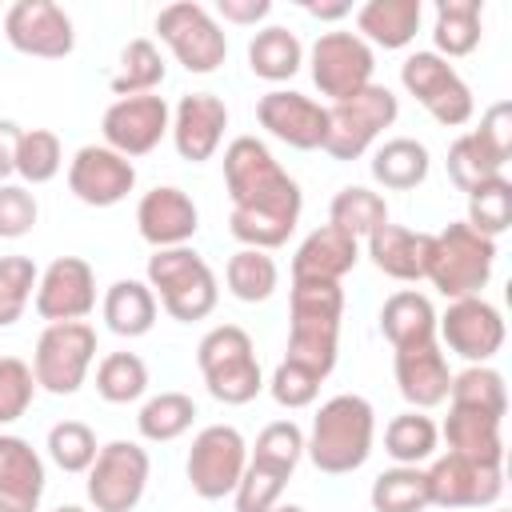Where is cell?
I'll list each match as a JSON object with an SVG mask.
<instances>
[{
    "label": "cell",
    "mask_w": 512,
    "mask_h": 512,
    "mask_svg": "<svg viewBox=\"0 0 512 512\" xmlns=\"http://www.w3.org/2000/svg\"><path fill=\"white\" fill-rule=\"evenodd\" d=\"M220 164H224V192L232 200L228 212L232 240H240V248H260V252L288 244L304 212V192L296 176L280 168V160L260 136L228 140Z\"/></svg>",
    "instance_id": "obj_1"
},
{
    "label": "cell",
    "mask_w": 512,
    "mask_h": 512,
    "mask_svg": "<svg viewBox=\"0 0 512 512\" xmlns=\"http://www.w3.org/2000/svg\"><path fill=\"white\" fill-rule=\"evenodd\" d=\"M344 288L332 280H292L288 292V348L284 360L328 380L340 356Z\"/></svg>",
    "instance_id": "obj_2"
},
{
    "label": "cell",
    "mask_w": 512,
    "mask_h": 512,
    "mask_svg": "<svg viewBox=\"0 0 512 512\" xmlns=\"http://www.w3.org/2000/svg\"><path fill=\"white\" fill-rule=\"evenodd\" d=\"M376 444V408L360 392H340L324 400L304 432V456L324 476H348L368 464Z\"/></svg>",
    "instance_id": "obj_3"
},
{
    "label": "cell",
    "mask_w": 512,
    "mask_h": 512,
    "mask_svg": "<svg viewBox=\"0 0 512 512\" xmlns=\"http://www.w3.org/2000/svg\"><path fill=\"white\" fill-rule=\"evenodd\" d=\"M144 284L152 288L160 308L180 324H196V320L212 316L216 300H220V280H216V272L208 268V260L192 244L156 248L148 256Z\"/></svg>",
    "instance_id": "obj_4"
},
{
    "label": "cell",
    "mask_w": 512,
    "mask_h": 512,
    "mask_svg": "<svg viewBox=\"0 0 512 512\" xmlns=\"http://www.w3.org/2000/svg\"><path fill=\"white\" fill-rule=\"evenodd\" d=\"M196 368L212 400L240 408L264 392V372L256 360V344L240 324H216L196 344Z\"/></svg>",
    "instance_id": "obj_5"
},
{
    "label": "cell",
    "mask_w": 512,
    "mask_h": 512,
    "mask_svg": "<svg viewBox=\"0 0 512 512\" xmlns=\"http://www.w3.org/2000/svg\"><path fill=\"white\" fill-rule=\"evenodd\" d=\"M496 268V240L480 236L464 220L444 224L432 232V256H428V284L444 300H464V296H484L488 280Z\"/></svg>",
    "instance_id": "obj_6"
},
{
    "label": "cell",
    "mask_w": 512,
    "mask_h": 512,
    "mask_svg": "<svg viewBox=\"0 0 512 512\" xmlns=\"http://www.w3.org/2000/svg\"><path fill=\"white\" fill-rule=\"evenodd\" d=\"M324 112H328L324 152H328L332 160L348 164V160H360V156L380 140V132L396 124L400 100H396L392 88H384V84L372 80L368 88H360V92L348 96V100L328 104Z\"/></svg>",
    "instance_id": "obj_7"
},
{
    "label": "cell",
    "mask_w": 512,
    "mask_h": 512,
    "mask_svg": "<svg viewBox=\"0 0 512 512\" xmlns=\"http://www.w3.org/2000/svg\"><path fill=\"white\" fill-rule=\"evenodd\" d=\"M156 36L168 44L176 64L192 76H212L228 60V36L220 20L196 0L164 4L156 12Z\"/></svg>",
    "instance_id": "obj_8"
},
{
    "label": "cell",
    "mask_w": 512,
    "mask_h": 512,
    "mask_svg": "<svg viewBox=\"0 0 512 512\" xmlns=\"http://www.w3.org/2000/svg\"><path fill=\"white\" fill-rule=\"evenodd\" d=\"M400 84H404V92H408L440 128H464V124L476 116L472 88H468L464 76H460L444 56H436L432 48H420V52H408V56H404V64H400Z\"/></svg>",
    "instance_id": "obj_9"
},
{
    "label": "cell",
    "mask_w": 512,
    "mask_h": 512,
    "mask_svg": "<svg viewBox=\"0 0 512 512\" xmlns=\"http://www.w3.org/2000/svg\"><path fill=\"white\" fill-rule=\"evenodd\" d=\"M96 360V328L88 320H60L44 324L32 348V376L36 388L52 396H72L88 380V368Z\"/></svg>",
    "instance_id": "obj_10"
},
{
    "label": "cell",
    "mask_w": 512,
    "mask_h": 512,
    "mask_svg": "<svg viewBox=\"0 0 512 512\" xmlns=\"http://www.w3.org/2000/svg\"><path fill=\"white\" fill-rule=\"evenodd\" d=\"M84 476H88L84 492L96 512H132L144 500L152 460H148V448H140L136 440H108L100 444Z\"/></svg>",
    "instance_id": "obj_11"
},
{
    "label": "cell",
    "mask_w": 512,
    "mask_h": 512,
    "mask_svg": "<svg viewBox=\"0 0 512 512\" xmlns=\"http://www.w3.org/2000/svg\"><path fill=\"white\" fill-rule=\"evenodd\" d=\"M248 464V440L236 424H204L192 436L184 476L200 500H224L236 492Z\"/></svg>",
    "instance_id": "obj_12"
},
{
    "label": "cell",
    "mask_w": 512,
    "mask_h": 512,
    "mask_svg": "<svg viewBox=\"0 0 512 512\" xmlns=\"http://www.w3.org/2000/svg\"><path fill=\"white\" fill-rule=\"evenodd\" d=\"M308 72H312V84L320 88V96H328L336 104V100H348V96H356L360 88L372 84L376 52L356 32L332 28V32H320L312 40Z\"/></svg>",
    "instance_id": "obj_13"
},
{
    "label": "cell",
    "mask_w": 512,
    "mask_h": 512,
    "mask_svg": "<svg viewBox=\"0 0 512 512\" xmlns=\"http://www.w3.org/2000/svg\"><path fill=\"white\" fill-rule=\"evenodd\" d=\"M436 340L468 364H488L504 348V316L484 296L448 300V308L436 312Z\"/></svg>",
    "instance_id": "obj_14"
},
{
    "label": "cell",
    "mask_w": 512,
    "mask_h": 512,
    "mask_svg": "<svg viewBox=\"0 0 512 512\" xmlns=\"http://www.w3.org/2000/svg\"><path fill=\"white\" fill-rule=\"evenodd\" d=\"M172 128V108L164 96L148 92V96H120L104 108L100 116V136L112 152L136 160L160 148V140Z\"/></svg>",
    "instance_id": "obj_15"
},
{
    "label": "cell",
    "mask_w": 512,
    "mask_h": 512,
    "mask_svg": "<svg viewBox=\"0 0 512 512\" xmlns=\"http://www.w3.org/2000/svg\"><path fill=\"white\" fill-rule=\"evenodd\" d=\"M4 40L20 56L36 60H64L76 48V24L72 16L52 0H16L4 12Z\"/></svg>",
    "instance_id": "obj_16"
},
{
    "label": "cell",
    "mask_w": 512,
    "mask_h": 512,
    "mask_svg": "<svg viewBox=\"0 0 512 512\" xmlns=\"http://www.w3.org/2000/svg\"><path fill=\"white\" fill-rule=\"evenodd\" d=\"M424 480H428V500L432 508H492L504 492V468L496 464H476V460H464V456H436L428 468H424Z\"/></svg>",
    "instance_id": "obj_17"
},
{
    "label": "cell",
    "mask_w": 512,
    "mask_h": 512,
    "mask_svg": "<svg viewBox=\"0 0 512 512\" xmlns=\"http://www.w3.org/2000/svg\"><path fill=\"white\" fill-rule=\"evenodd\" d=\"M136 188V164L108 144H84L68 160V192L88 208H116Z\"/></svg>",
    "instance_id": "obj_18"
},
{
    "label": "cell",
    "mask_w": 512,
    "mask_h": 512,
    "mask_svg": "<svg viewBox=\"0 0 512 512\" xmlns=\"http://www.w3.org/2000/svg\"><path fill=\"white\" fill-rule=\"evenodd\" d=\"M256 124L272 140H280L296 152H316V148H324L328 112H324V104H316L312 96H304L296 88H272L256 100Z\"/></svg>",
    "instance_id": "obj_19"
},
{
    "label": "cell",
    "mask_w": 512,
    "mask_h": 512,
    "mask_svg": "<svg viewBox=\"0 0 512 512\" xmlns=\"http://www.w3.org/2000/svg\"><path fill=\"white\" fill-rule=\"evenodd\" d=\"M32 308L40 320H84L96 308V272L84 256H56L32 292Z\"/></svg>",
    "instance_id": "obj_20"
},
{
    "label": "cell",
    "mask_w": 512,
    "mask_h": 512,
    "mask_svg": "<svg viewBox=\"0 0 512 512\" xmlns=\"http://www.w3.org/2000/svg\"><path fill=\"white\" fill-rule=\"evenodd\" d=\"M228 128V104L216 92H184L172 108V148L188 164H204L220 152Z\"/></svg>",
    "instance_id": "obj_21"
},
{
    "label": "cell",
    "mask_w": 512,
    "mask_h": 512,
    "mask_svg": "<svg viewBox=\"0 0 512 512\" xmlns=\"http://www.w3.org/2000/svg\"><path fill=\"white\" fill-rule=\"evenodd\" d=\"M136 232L144 244L156 248H180L200 232V208L196 200L176 184H156L136 204Z\"/></svg>",
    "instance_id": "obj_22"
},
{
    "label": "cell",
    "mask_w": 512,
    "mask_h": 512,
    "mask_svg": "<svg viewBox=\"0 0 512 512\" xmlns=\"http://www.w3.org/2000/svg\"><path fill=\"white\" fill-rule=\"evenodd\" d=\"M392 372H396L400 396L416 412H428V408L448 400L452 368H448V356H444L440 340H420V344L392 348Z\"/></svg>",
    "instance_id": "obj_23"
},
{
    "label": "cell",
    "mask_w": 512,
    "mask_h": 512,
    "mask_svg": "<svg viewBox=\"0 0 512 512\" xmlns=\"http://www.w3.org/2000/svg\"><path fill=\"white\" fill-rule=\"evenodd\" d=\"M44 488L48 472L32 440L0 432V512H40Z\"/></svg>",
    "instance_id": "obj_24"
},
{
    "label": "cell",
    "mask_w": 512,
    "mask_h": 512,
    "mask_svg": "<svg viewBox=\"0 0 512 512\" xmlns=\"http://www.w3.org/2000/svg\"><path fill=\"white\" fill-rule=\"evenodd\" d=\"M368 260L376 264V272L400 280V284H416L428 276V256H432V232H416L404 224H380L368 240Z\"/></svg>",
    "instance_id": "obj_25"
},
{
    "label": "cell",
    "mask_w": 512,
    "mask_h": 512,
    "mask_svg": "<svg viewBox=\"0 0 512 512\" xmlns=\"http://www.w3.org/2000/svg\"><path fill=\"white\" fill-rule=\"evenodd\" d=\"M356 264H360V240L340 232L336 224H320L300 240V248L292 256V280H332V284H340Z\"/></svg>",
    "instance_id": "obj_26"
},
{
    "label": "cell",
    "mask_w": 512,
    "mask_h": 512,
    "mask_svg": "<svg viewBox=\"0 0 512 512\" xmlns=\"http://www.w3.org/2000/svg\"><path fill=\"white\" fill-rule=\"evenodd\" d=\"M424 20V4L420 0H368L356 8V36L368 48H408L420 32Z\"/></svg>",
    "instance_id": "obj_27"
},
{
    "label": "cell",
    "mask_w": 512,
    "mask_h": 512,
    "mask_svg": "<svg viewBox=\"0 0 512 512\" xmlns=\"http://www.w3.org/2000/svg\"><path fill=\"white\" fill-rule=\"evenodd\" d=\"M500 424L504 420H492V416H480V412H468V408H448V416L440 424V436H444L452 456L504 468V432H500Z\"/></svg>",
    "instance_id": "obj_28"
},
{
    "label": "cell",
    "mask_w": 512,
    "mask_h": 512,
    "mask_svg": "<svg viewBox=\"0 0 512 512\" xmlns=\"http://www.w3.org/2000/svg\"><path fill=\"white\" fill-rule=\"evenodd\" d=\"M368 172L384 192H412L428 180L432 156L416 136H392L372 152Z\"/></svg>",
    "instance_id": "obj_29"
},
{
    "label": "cell",
    "mask_w": 512,
    "mask_h": 512,
    "mask_svg": "<svg viewBox=\"0 0 512 512\" xmlns=\"http://www.w3.org/2000/svg\"><path fill=\"white\" fill-rule=\"evenodd\" d=\"M484 4L480 0H436V12H432V52L444 56V60H460V56H472L480 48V36H484Z\"/></svg>",
    "instance_id": "obj_30"
},
{
    "label": "cell",
    "mask_w": 512,
    "mask_h": 512,
    "mask_svg": "<svg viewBox=\"0 0 512 512\" xmlns=\"http://www.w3.org/2000/svg\"><path fill=\"white\" fill-rule=\"evenodd\" d=\"M100 312H104L108 332L136 340V336H148L156 324V296L144 280H116V284H108Z\"/></svg>",
    "instance_id": "obj_31"
},
{
    "label": "cell",
    "mask_w": 512,
    "mask_h": 512,
    "mask_svg": "<svg viewBox=\"0 0 512 512\" xmlns=\"http://www.w3.org/2000/svg\"><path fill=\"white\" fill-rule=\"evenodd\" d=\"M380 332L392 348L404 344H420V340H436V308L424 292L416 288H400L380 304Z\"/></svg>",
    "instance_id": "obj_32"
},
{
    "label": "cell",
    "mask_w": 512,
    "mask_h": 512,
    "mask_svg": "<svg viewBox=\"0 0 512 512\" xmlns=\"http://www.w3.org/2000/svg\"><path fill=\"white\" fill-rule=\"evenodd\" d=\"M248 68L268 84H284L304 68V44L292 28L268 24L248 40Z\"/></svg>",
    "instance_id": "obj_33"
},
{
    "label": "cell",
    "mask_w": 512,
    "mask_h": 512,
    "mask_svg": "<svg viewBox=\"0 0 512 512\" xmlns=\"http://www.w3.org/2000/svg\"><path fill=\"white\" fill-rule=\"evenodd\" d=\"M164 76H168V64H164V52L156 48V40L136 36L120 48V68L112 72L108 88L116 100L120 96H148L164 84Z\"/></svg>",
    "instance_id": "obj_34"
},
{
    "label": "cell",
    "mask_w": 512,
    "mask_h": 512,
    "mask_svg": "<svg viewBox=\"0 0 512 512\" xmlns=\"http://www.w3.org/2000/svg\"><path fill=\"white\" fill-rule=\"evenodd\" d=\"M448 408H468V412L504 420V412H508V388H504V376H500L492 364H468L464 372H452Z\"/></svg>",
    "instance_id": "obj_35"
},
{
    "label": "cell",
    "mask_w": 512,
    "mask_h": 512,
    "mask_svg": "<svg viewBox=\"0 0 512 512\" xmlns=\"http://www.w3.org/2000/svg\"><path fill=\"white\" fill-rule=\"evenodd\" d=\"M436 448H440V428H436V420L428 412L408 408V412L392 416L388 428H384V452H388L392 464L420 468L424 460L436 456Z\"/></svg>",
    "instance_id": "obj_36"
},
{
    "label": "cell",
    "mask_w": 512,
    "mask_h": 512,
    "mask_svg": "<svg viewBox=\"0 0 512 512\" xmlns=\"http://www.w3.org/2000/svg\"><path fill=\"white\" fill-rule=\"evenodd\" d=\"M196 420V400L188 392H156L136 412V432L148 444H172L180 440Z\"/></svg>",
    "instance_id": "obj_37"
},
{
    "label": "cell",
    "mask_w": 512,
    "mask_h": 512,
    "mask_svg": "<svg viewBox=\"0 0 512 512\" xmlns=\"http://www.w3.org/2000/svg\"><path fill=\"white\" fill-rule=\"evenodd\" d=\"M328 224L356 240H368L380 224H388V200L368 184H344L328 204Z\"/></svg>",
    "instance_id": "obj_38"
},
{
    "label": "cell",
    "mask_w": 512,
    "mask_h": 512,
    "mask_svg": "<svg viewBox=\"0 0 512 512\" xmlns=\"http://www.w3.org/2000/svg\"><path fill=\"white\" fill-rule=\"evenodd\" d=\"M224 284L240 304H264L280 288V268L260 248H240L224 264Z\"/></svg>",
    "instance_id": "obj_39"
},
{
    "label": "cell",
    "mask_w": 512,
    "mask_h": 512,
    "mask_svg": "<svg viewBox=\"0 0 512 512\" xmlns=\"http://www.w3.org/2000/svg\"><path fill=\"white\" fill-rule=\"evenodd\" d=\"M368 500H372V512H428V508H432L424 468H412V464H392V468H384V472L372 480Z\"/></svg>",
    "instance_id": "obj_40"
},
{
    "label": "cell",
    "mask_w": 512,
    "mask_h": 512,
    "mask_svg": "<svg viewBox=\"0 0 512 512\" xmlns=\"http://www.w3.org/2000/svg\"><path fill=\"white\" fill-rule=\"evenodd\" d=\"M64 168V144L52 128H24L16 144V176L24 188L56 180Z\"/></svg>",
    "instance_id": "obj_41"
},
{
    "label": "cell",
    "mask_w": 512,
    "mask_h": 512,
    "mask_svg": "<svg viewBox=\"0 0 512 512\" xmlns=\"http://www.w3.org/2000/svg\"><path fill=\"white\" fill-rule=\"evenodd\" d=\"M96 392L108 404H136L148 392V364L136 352H108L96 364Z\"/></svg>",
    "instance_id": "obj_42"
},
{
    "label": "cell",
    "mask_w": 512,
    "mask_h": 512,
    "mask_svg": "<svg viewBox=\"0 0 512 512\" xmlns=\"http://www.w3.org/2000/svg\"><path fill=\"white\" fill-rule=\"evenodd\" d=\"M464 196H468V220H464L468 228H476L480 236H492V240L500 232H508V224H512V180L508 176H492Z\"/></svg>",
    "instance_id": "obj_43"
},
{
    "label": "cell",
    "mask_w": 512,
    "mask_h": 512,
    "mask_svg": "<svg viewBox=\"0 0 512 512\" xmlns=\"http://www.w3.org/2000/svg\"><path fill=\"white\" fill-rule=\"evenodd\" d=\"M44 448H48V460H52L60 472H68V476H84V472L92 468L96 452H100L96 432H92L84 420H60V424H52Z\"/></svg>",
    "instance_id": "obj_44"
},
{
    "label": "cell",
    "mask_w": 512,
    "mask_h": 512,
    "mask_svg": "<svg viewBox=\"0 0 512 512\" xmlns=\"http://www.w3.org/2000/svg\"><path fill=\"white\" fill-rule=\"evenodd\" d=\"M248 460H260L284 476L296 472V464L304 460V428L296 420H272L256 432V444L248 448Z\"/></svg>",
    "instance_id": "obj_45"
},
{
    "label": "cell",
    "mask_w": 512,
    "mask_h": 512,
    "mask_svg": "<svg viewBox=\"0 0 512 512\" xmlns=\"http://www.w3.org/2000/svg\"><path fill=\"white\" fill-rule=\"evenodd\" d=\"M36 280H40V268L32 264V256H20V252L0 256V328H12L24 316V308L32 304Z\"/></svg>",
    "instance_id": "obj_46"
},
{
    "label": "cell",
    "mask_w": 512,
    "mask_h": 512,
    "mask_svg": "<svg viewBox=\"0 0 512 512\" xmlns=\"http://www.w3.org/2000/svg\"><path fill=\"white\" fill-rule=\"evenodd\" d=\"M448 180L460 188V192H472L476 184L492 180V176H504V164L492 160V152L476 140V132H460L452 144H448Z\"/></svg>",
    "instance_id": "obj_47"
},
{
    "label": "cell",
    "mask_w": 512,
    "mask_h": 512,
    "mask_svg": "<svg viewBox=\"0 0 512 512\" xmlns=\"http://www.w3.org/2000/svg\"><path fill=\"white\" fill-rule=\"evenodd\" d=\"M288 480L292 476H284V472H276V468H268L260 460H248L244 464V476H240V484L232 492V508L236 512H272L280 504Z\"/></svg>",
    "instance_id": "obj_48"
},
{
    "label": "cell",
    "mask_w": 512,
    "mask_h": 512,
    "mask_svg": "<svg viewBox=\"0 0 512 512\" xmlns=\"http://www.w3.org/2000/svg\"><path fill=\"white\" fill-rule=\"evenodd\" d=\"M36 376H32V364H24L20 356H0V428L4 424H16L32 400H36Z\"/></svg>",
    "instance_id": "obj_49"
},
{
    "label": "cell",
    "mask_w": 512,
    "mask_h": 512,
    "mask_svg": "<svg viewBox=\"0 0 512 512\" xmlns=\"http://www.w3.org/2000/svg\"><path fill=\"white\" fill-rule=\"evenodd\" d=\"M320 384H324V380H320V376H312L308 368L280 360V364L272 368V380H268L264 388L272 392V400H276L280 408H288V412H300V408L316 404V396H320Z\"/></svg>",
    "instance_id": "obj_50"
},
{
    "label": "cell",
    "mask_w": 512,
    "mask_h": 512,
    "mask_svg": "<svg viewBox=\"0 0 512 512\" xmlns=\"http://www.w3.org/2000/svg\"><path fill=\"white\" fill-rule=\"evenodd\" d=\"M40 220V204L24 184L4 180L0 184V240H20L36 228Z\"/></svg>",
    "instance_id": "obj_51"
},
{
    "label": "cell",
    "mask_w": 512,
    "mask_h": 512,
    "mask_svg": "<svg viewBox=\"0 0 512 512\" xmlns=\"http://www.w3.org/2000/svg\"><path fill=\"white\" fill-rule=\"evenodd\" d=\"M472 132H476V140L492 152L496 164H508V160H512V104H508V100L488 104L484 116H480V128H472Z\"/></svg>",
    "instance_id": "obj_52"
},
{
    "label": "cell",
    "mask_w": 512,
    "mask_h": 512,
    "mask_svg": "<svg viewBox=\"0 0 512 512\" xmlns=\"http://www.w3.org/2000/svg\"><path fill=\"white\" fill-rule=\"evenodd\" d=\"M216 16H220L224 24L256 28L260 20L272 16V0H216Z\"/></svg>",
    "instance_id": "obj_53"
},
{
    "label": "cell",
    "mask_w": 512,
    "mask_h": 512,
    "mask_svg": "<svg viewBox=\"0 0 512 512\" xmlns=\"http://www.w3.org/2000/svg\"><path fill=\"white\" fill-rule=\"evenodd\" d=\"M20 124L16 120H0V184L8 176H16V144H20Z\"/></svg>",
    "instance_id": "obj_54"
},
{
    "label": "cell",
    "mask_w": 512,
    "mask_h": 512,
    "mask_svg": "<svg viewBox=\"0 0 512 512\" xmlns=\"http://www.w3.org/2000/svg\"><path fill=\"white\" fill-rule=\"evenodd\" d=\"M304 12L316 16V20H324V24H336V20L352 16V4H348V0H332V4H316V0H308Z\"/></svg>",
    "instance_id": "obj_55"
},
{
    "label": "cell",
    "mask_w": 512,
    "mask_h": 512,
    "mask_svg": "<svg viewBox=\"0 0 512 512\" xmlns=\"http://www.w3.org/2000/svg\"><path fill=\"white\" fill-rule=\"evenodd\" d=\"M272 512H308V508H300V504H284V500H280Z\"/></svg>",
    "instance_id": "obj_56"
},
{
    "label": "cell",
    "mask_w": 512,
    "mask_h": 512,
    "mask_svg": "<svg viewBox=\"0 0 512 512\" xmlns=\"http://www.w3.org/2000/svg\"><path fill=\"white\" fill-rule=\"evenodd\" d=\"M52 512H88L84 504H60V508H52Z\"/></svg>",
    "instance_id": "obj_57"
},
{
    "label": "cell",
    "mask_w": 512,
    "mask_h": 512,
    "mask_svg": "<svg viewBox=\"0 0 512 512\" xmlns=\"http://www.w3.org/2000/svg\"><path fill=\"white\" fill-rule=\"evenodd\" d=\"M492 512H504V508H492Z\"/></svg>",
    "instance_id": "obj_58"
}]
</instances>
